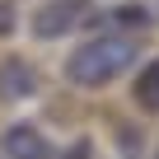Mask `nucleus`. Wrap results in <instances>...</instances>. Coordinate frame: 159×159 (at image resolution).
Masks as SVG:
<instances>
[{
	"label": "nucleus",
	"mask_w": 159,
	"mask_h": 159,
	"mask_svg": "<svg viewBox=\"0 0 159 159\" xmlns=\"http://www.w3.org/2000/svg\"><path fill=\"white\" fill-rule=\"evenodd\" d=\"M0 145H5V159H52L47 136H42L38 126H28V122H14Z\"/></svg>",
	"instance_id": "7ed1b4c3"
},
{
	"label": "nucleus",
	"mask_w": 159,
	"mask_h": 159,
	"mask_svg": "<svg viewBox=\"0 0 159 159\" xmlns=\"http://www.w3.org/2000/svg\"><path fill=\"white\" fill-rule=\"evenodd\" d=\"M33 89H38L33 66H24V61H5L0 66V98H28Z\"/></svg>",
	"instance_id": "20e7f679"
},
{
	"label": "nucleus",
	"mask_w": 159,
	"mask_h": 159,
	"mask_svg": "<svg viewBox=\"0 0 159 159\" xmlns=\"http://www.w3.org/2000/svg\"><path fill=\"white\" fill-rule=\"evenodd\" d=\"M89 10H84V0H47V5L33 14V33L42 38V42H52V38H66V33H75V24L84 19Z\"/></svg>",
	"instance_id": "f03ea898"
},
{
	"label": "nucleus",
	"mask_w": 159,
	"mask_h": 159,
	"mask_svg": "<svg viewBox=\"0 0 159 159\" xmlns=\"http://www.w3.org/2000/svg\"><path fill=\"white\" fill-rule=\"evenodd\" d=\"M10 33H14V5L0 0V38H10Z\"/></svg>",
	"instance_id": "423d86ee"
},
{
	"label": "nucleus",
	"mask_w": 159,
	"mask_h": 159,
	"mask_svg": "<svg viewBox=\"0 0 159 159\" xmlns=\"http://www.w3.org/2000/svg\"><path fill=\"white\" fill-rule=\"evenodd\" d=\"M61 159H89V140H75L70 154H61Z\"/></svg>",
	"instance_id": "0eeeda50"
},
{
	"label": "nucleus",
	"mask_w": 159,
	"mask_h": 159,
	"mask_svg": "<svg viewBox=\"0 0 159 159\" xmlns=\"http://www.w3.org/2000/svg\"><path fill=\"white\" fill-rule=\"evenodd\" d=\"M131 66H136V42L131 38H117V33H103V38L84 42L80 52H70L66 80L80 84V89H103L122 70H131Z\"/></svg>",
	"instance_id": "f257e3e1"
},
{
	"label": "nucleus",
	"mask_w": 159,
	"mask_h": 159,
	"mask_svg": "<svg viewBox=\"0 0 159 159\" xmlns=\"http://www.w3.org/2000/svg\"><path fill=\"white\" fill-rule=\"evenodd\" d=\"M154 159H159V154H154Z\"/></svg>",
	"instance_id": "6e6552de"
},
{
	"label": "nucleus",
	"mask_w": 159,
	"mask_h": 159,
	"mask_svg": "<svg viewBox=\"0 0 159 159\" xmlns=\"http://www.w3.org/2000/svg\"><path fill=\"white\" fill-rule=\"evenodd\" d=\"M136 103L145 108V112H159V56L140 70V80H136Z\"/></svg>",
	"instance_id": "39448f33"
}]
</instances>
